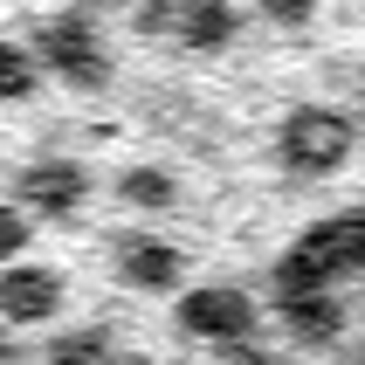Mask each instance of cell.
<instances>
[{
  "instance_id": "6da1fadb",
  "label": "cell",
  "mask_w": 365,
  "mask_h": 365,
  "mask_svg": "<svg viewBox=\"0 0 365 365\" xmlns=\"http://www.w3.org/2000/svg\"><path fill=\"white\" fill-rule=\"evenodd\" d=\"M276 159H283V173H297V180L338 173V165L351 159V118L331 110V103H297V110L276 124Z\"/></svg>"
},
{
  "instance_id": "7a4b0ae2",
  "label": "cell",
  "mask_w": 365,
  "mask_h": 365,
  "mask_svg": "<svg viewBox=\"0 0 365 365\" xmlns=\"http://www.w3.org/2000/svg\"><path fill=\"white\" fill-rule=\"evenodd\" d=\"M180 331L186 338H200V345H221V351H242L248 338H255V324H262V310H255V297L235 283H200L180 297Z\"/></svg>"
},
{
  "instance_id": "3957f363",
  "label": "cell",
  "mask_w": 365,
  "mask_h": 365,
  "mask_svg": "<svg viewBox=\"0 0 365 365\" xmlns=\"http://www.w3.org/2000/svg\"><path fill=\"white\" fill-rule=\"evenodd\" d=\"M35 62H48V69H56L62 83H76V90H103V83H110V48H103V35L83 14L48 21L41 41H35Z\"/></svg>"
},
{
  "instance_id": "277c9868",
  "label": "cell",
  "mask_w": 365,
  "mask_h": 365,
  "mask_svg": "<svg viewBox=\"0 0 365 365\" xmlns=\"http://www.w3.org/2000/svg\"><path fill=\"white\" fill-rule=\"evenodd\" d=\"M90 200V173H83L76 159H28L21 165V180H14V207L21 214H28V221H69V214H76V207Z\"/></svg>"
},
{
  "instance_id": "5b68a950",
  "label": "cell",
  "mask_w": 365,
  "mask_h": 365,
  "mask_svg": "<svg viewBox=\"0 0 365 365\" xmlns=\"http://www.w3.org/2000/svg\"><path fill=\"white\" fill-rule=\"evenodd\" d=\"M62 310V276L48 262H7L0 269V324L35 331Z\"/></svg>"
},
{
  "instance_id": "8992f818",
  "label": "cell",
  "mask_w": 365,
  "mask_h": 365,
  "mask_svg": "<svg viewBox=\"0 0 365 365\" xmlns=\"http://www.w3.org/2000/svg\"><path fill=\"white\" fill-rule=\"evenodd\" d=\"M118 276L131 289H145V297H159V289H180L186 255L173 242H159V235H131V242H118Z\"/></svg>"
},
{
  "instance_id": "52a82bcc",
  "label": "cell",
  "mask_w": 365,
  "mask_h": 365,
  "mask_svg": "<svg viewBox=\"0 0 365 365\" xmlns=\"http://www.w3.org/2000/svg\"><path fill=\"white\" fill-rule=\"evenodd\" d=\"M235 35H242V7L235 0H186L180 28H173V41H180L186 56H221Z\"/></svg>"
},
{
  "instance_id": "ba28073f",
  "label": "cell",
  "mask_w": 365,
  "mask_h": 365,
  "mask_svg": "<svg viewBox=\"0 0 365 365\" xmlns=\"http://www.w3.org/2000/svg\"><path fill=\"white\" fill-rule=\"evenodd\" d=\"M283 331L297 338V345L324 351V345H338V338H345V304H338L331 289H297V297L283 304Z\"/></svg>"
},
{
  "instance_id": "9c48e42d",
  "label": "cell",
  "mask_w": 365,
  "mask_h": 365,
  "mask_svg": "<svg viewBox=\"0 0 365 365\" xmlns=\"http://www.w3.org/2000/svg\"><path fill=\"white\" fill-rule=\"evenodd\" d=\"M118 200L138 214H165V207H180V180L165 165H131V173H118Z\"/></svg>"
},
{
  "instance_id": "30bf717a",
  "label": "cell",
  "mask_w": 365,
  "mask_h": 365,
  "mask_svg": "<svg viewBox=\"0 0 365 365\" xmlns=\"http://www.w3.org/2000/svg\"><path fill=\"white\" fill-rule=\"evenodd\" d=\"M41 365H118V351H110V331L103 324H83V331L48 338V359Z\"/></svg>"
},
{
  "instance_id": "8fae6325",
  "label": "cell",
  "mask_w": 365,
  "mask_h": 365,
  "mask_svg": "<svg viewBox=\"0 0 365 365\" xmlns=\"http://www.w3.org/2000/svg\"><path fill=\"white\" fill-rule=\"evenodd\" d=\"M35 97V56L21 41H0V103H21Z\"/></svg>"
},
{
  "instance_id": "7c38bea8",
  "label": "cell",
  "mask_w": 365,
  "mask_h": 365,
  "mask_svg": "<svg viewBox=\"0 0 365 365\" xmlns=\"http://www.w3.org/2000/svg\"><path fill=\"white\" fill-rule=\"evenodd\" d=\"M180 7L186 0H138V7H131V35H145V41L173 35V28H180Z\"/></svg>"
},
{
  "instance_id": "4fadbf2b",
  "label": "cell",
  "mask_w": 365,
  "mask_h": 365,
  "mask_svg": "<svg viewBox=\"0 0 365 365\" xmlns=\"http://www.w3.org/2000/svg\"><path fill=\"white\" fill-rule=\"evenodd\" d=\"M21 248H28V214L14 200H0V262H21Z\"/></svg>"
},
{
  "instance_id": "5bb4252c",
  "label": "cell",
  "mask_w": 365,
  "mask_h": 365,
  "mask_svg": "<svg viewBox=\"0 0 365 365\" xmlns=\"http://www.w3.org/2000/svg\"><path fill=\"white\" fill-rule=\"evenodd\" d=\"M310 14H317V0H262V21L269 28H289V35L310 28Z\"/></svg>"
},
{
  "instance_id": "9a60e30c",
  "label": "cell",
  "mask_w": 365,
  "mask_h": 365,
  "mask_svg": "<svg viewBox=\"0 0 365 365\" xmlns=\"http://www.w3.org/2000/svg\"><path fill=\"white\" fill-rule=\"evenodd\" d=\"M242 365H283V359H269V351H242Z\"/></svg>"
},
{
  "instance_id": "2e32d148",
  "label": "cell",
  "mask_w": 365,
  "mask_h": 365,
  "mask_svg": "<svg viewBox=\"0 0 365 365\" xmlns=\"http://www.w3.org/2000/svg\"><path fill=\"white\" fill-rule=\"evenodd\" d=\"M345 365H365V345H359V351H351V359H345Z\"/></svg>"
}]
</instances>
